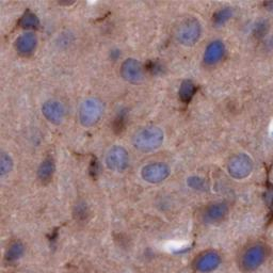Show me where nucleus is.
<instances>
[{"label":"nucleus","instance_id":"nucleus-3","mask_svg":"<svg viewBox=\"0 0 273 273\" xmlns=\"http://www.w3.org/2000/svg\"><path fill=\"white\" fill-rule=\"evenodd\" d=\"M104 102L99 98L90 97L84 99L79 107L78 118L83 127L95 126L104 115Z\"/></svg>","mask_w":273,"mask_h":273},{"label":"nucleus","instance_id":"nucleus-6","mask_svg":"<svg viewBox=\"0 0 273 273\" xmlns=\"http://www.w3.org/2000/svg\"><path fill=\"white\" fill-rule=\"evenodd\" d=\"M105 162L111 171L124 172L129 166V154L121 145H114L107 152Z\"/></svg>","mask_w":273,"mask_h":273},{"label":"nucleus","instance_id":"nucleus-17","mask_svg":"<svg viewBox=\"0 0 273 273\" xmlns=\"http://www.w3.org/2000/svg\"><path fill=\"white\" fill-rule=\"evenodd\" d=\"M20 25L24 29H37L40 25V20L36 13L27 10L21 17Z\"/></svg>","mask_w":273,"mask_h":273},{"label":"nucleus","instance_id":"nucleus-16","mask_svg":"<svg viewBox=\"0 0 273 273\" xmlns=\"http://www.w3.org/2000/svg\"><path fill=\"white\" fill-rule=\"evenodd\" d=\"M195 92H196L195 84L191 80L187 79L181 83V87H179L178 90V95L183 102L188 104V102H190L191 99L193 98Z\"/></svg>","mask_w":273,"mask_h":273},{"label":"nucleus","instance_id":"nucleus-10","mask_svg":"<svg viewBox=\"0 0 273 273\" xmlns=\"http://www.w3.org/2000/svg\"><path fill=\"white\" fill-rule=\"evenodd\" d=\"M42 113L49 123L54 125H60L64 122L66 110L61 101L56 99H49L43 104Z\"/></svg>","mask_w":273,"mask_h":273},{"label":"nucleus","instance_id":"nucleus-9","mask_svg":"<svg viewBox=\"0 0 273 273\" xmlns=\"http://www.w3.org/2000/svg\"><path fill=\"white\" fill-rule=\"evenodd\" d=\"M221 263V256L216 251H205L200 253L194 258L192 267L195 271L206 273L211 272L219 267Z\"/></svg>","mask_w":273,"mask_h":273},{"label":"nucleus","instance_id":"nucleus-1","mask_svg":"<svg viewBox=\"0 0 273 273\" xmlns=\"http://www.w3.org/2000/svg\"><path fill=\"white\" fill-rule=\"evenodd\" d=\"M165 141V133L157 126H144L132 135V145L135 150L143 153L154 152L161 148Z\"/></svg>","mask_w":273,"mask_h":273},{"label":"nucleus","instance_id":"nucleus-11","mask_svg":"<svg viewBox=\"0 0 273 273\" xmlns=\"http://www.w3.org/2000/svg\"><path fill=\"white\" fill-rule=\"evenodd\" d=\"M228 206L224 202H215L209 204L202 213V219L207 224H216L223 221L227 216Z\"/></svg>","mask_w":273,"mask_h":273},{"label":"nucleus","instance_id":"nucleus-8","mask_svg":"<svg viewBox=\"0 0 273 273\" xmlns=\"http://www.w3.org/2000/svg\"><path fill=\"white\" fill-rule=\"evenodd\" d=\"M171 170L162 162H152L144 166L141 171V176L149 184H160L170 176Z\"/></svg>","mask_w":273,"mask_h":273},{"label":"nucleus","instance_id":"nucleus-14","mask_svg":"<svg viewBox=\"0 0 273 273\" xmlns=\"http://www.w3.org/2000/svg\"><path fill=\"white\" fill-rule=\"evenodd\" d=\"M56 172V164L53 157H46L38 168V179L43 185H47L51 182Z\"/></svg>","mask_w":273,"mask_h":273},{"label":"nucleus","instance_id":"nucleus-12","mask_svg":"<svg viewBox=\"0 0 273 273\" xmlns=\"http://www.w3.org/2000/svg\"><path fill=\"white\" fill-rule=\"evenodd\" d=\"M225 51L226 49L223 42L220 40L212 41L211 43H209L204 51L203 61L206 65H215L223 59Z\"/></svg>","mask_w":273,"mask_h":273},{"label":"nucleus","instance_id":"nucleus-5","mask_svg":"<svg viewBox=\"0 0 273 273\" xmlns=\"http://www.w3.org/2000/svg\"><path fill=\"white\" fill-rule=\"evenodd\" d=\"M253 171V160L246 154L234 155L227 162V172L235 179H244Z\"/></svg>","mask_w":273,"mask_h":273},{"label":"nucleus","instance_id":"nucleus-15","mask_svg":"<svg viewBox=\"0 0 273 273\" xmlns=\"http://www.w3.org/2000/svg\"><path fill=\"white\" fill-rule=\"evenodd\" d=\"M25 252V245L22 241L15 240L8 245L6 253H5V259L8 263H12L19 260Z\"/></svg>","mask_w":273,"mask_h":273},{"label":"nucleus","instance_id":"nucleus-13","mask_svg":"<svg viewBox=\"0 0 273 273\" xmlns=\"http://www.w3.org/2000/svg\"><path fill=\"white\" fill-rule=\"evenodd\" d=\"M38 45V38L33 32H25L16 39L15 49L17 53L24 57L33 54Z\"/></svg>","mask_w":273,"mask_h":273},{"label":"nucleus","instance_id":"nucleus-22","mask_svg":"<svg viewBox=\"0 0 273 273\" xmlns=\"http://www.w3.org/2000/svg\"><path fill=\"white\" fill-rule=\"evenodd\" d=\"M264 6H266V7H267V9H268V10H270V11H273V3H266V4H264Z\"/></svg>","mask_w":273,"mask_h":273},{"label":"nucleus","instance_id":"nucleus-20","mask_svg":"<svg viewBox=\"0 0 273 273\" xmlns=\"http://www.w3.org/2000/svg\"><path fill=\"white\" fill-rule=\"evenodd\" d=\"M74 216L76 218V220L78 221H83L87 219L88 217V208L85 206L84 203H78L75 206L74 209Z\"/></svg>","mask_w":273,"mask_h":273},{"label":"nucleus","instance_id":"nucleus-7","mask_svg":"<svg viewBox=\"0 0 273 273\" xmlns=\"http://www.w3.org/2000/svg\"><path fill=\"white\" fill-rule=\"evenodd\" d=\"M119 74L125 81L133 84L143 81L145 76L142 63L133 58L125 60L119 68Z\"/></svg>","mask_w":273,"mask_h":273},{"label":"nucleus","instance_id":"nucleus-2","mask_svg":"<svg viewBox=\"0 0 273 273\" xmlns=\"http://www.w3.org/2000/svg\"><path fill=\"white\" fill-rule=\"evenodd\" d=\"M202 26L198 19L193 16L184 17L175 26V40L183 46H193L201 38Z\"/></svg>","mask_w":273,"mask_h":273},{"label":"nucleus","instance_id":"nucleus-19","mask_svg":"<svg viewBox=\"0 0 273 273\" xmlns=\"http://www.w3.org/2000/svg\"><path fill=\"white\" fill-rule=\"evenodd\" d=\"M13 165L12 157L8 153L3 152L2 155H0V176L5 177L8 174H10L13 169Z\"/></svg>","mask_w":273,"mask_h":273},{"label":"nucleus","instance_id":"nucleus-18","mask_svg":"<svg viewBox=\"0 0 273 273\" xmlns=\"http://www.w3.org/2000/svg\"><path fill=\"white\" fill-rule=\"evenodd\" d=\"M233 16V9L229 7L222 8L218 10L212 16V22L217 27H221V26L225 25Z\"/></svg>","mask_w":273,"mask_h":273},{"label":"nucleus","instance_id":"nucleus-4","mask_svg":"<svg viewBox=\"0 0 273 273\" xmlns=\"http://www.w3.org/2000/svg\"><path fill=\"white\" fill-rule=\"evenodd\" d=\"M267 253V247L263 244H254L247 247L239 260V267L243 272H252L264 261Z\"/></svg>","mask_w":273,"mask_h":273},{"label":"nucleus","instance_id":"nucleus-21","mask_svg":"<svg viewBox=\"0 0 273 273\" xmlns=\"http://www.w3.org/2000/svg\"><path fill=\"white\" fill-rule=\"evenodd\" d=\"M187 185L195 190H204L205 181H204V178H201L198 176H192V177L188 178Z\"/></svg>","mask_w":273,"mask_h":273}]
</instances>
